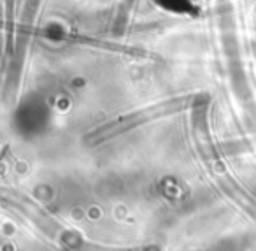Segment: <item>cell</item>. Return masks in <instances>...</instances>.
Listing matches in <instances>:
<instances>
[{"label": "cell", "mask_w": 256, "mask_h": 251, "mask_svg": "<svg viewBox=\"0 0 256 251\" xmlns=\"http://www.w3.org/2000/svg\"><path fill=\"white\" fill-rule=\"evenodd\" d=\"M64 244L68 247V251H139V249H110V247L96 246V244L86 242V240H78V244L70 242V240H64Z\"/></svg>", "instance_id": "1"}]
</instances>
